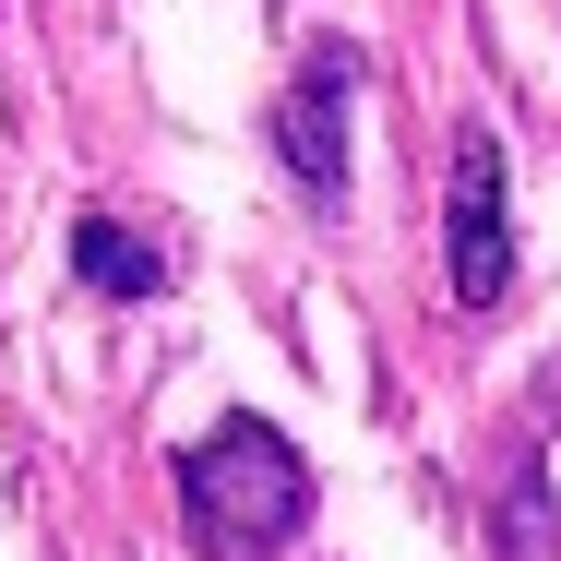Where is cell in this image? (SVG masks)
I'll use <instances>...</instances> for the list:
<instances>
[{
  "instance_id": "cell-3",
  "label": "cell",
  "mask_w": 561,
  "mask_h": 561,
  "mask_svg": "<svg viewBox=\"0 0 561 561\" xmlns=\"http://www.w3.org/2000/svg\"><path fill=\"white\" fill-rule=\"evenodd\" d=\"M346 96H358V36H311L287 96H275V156L299 168V192L323 216L346 204Z\"/></svg>"
},
{
  "instance_id": "cell-4",
  "label": "cell",
  "mask_w": 561,
  "mask_h": 561,
  "mask_svg": "<svg viewBox=\"0 0 561 561\" xmlns=\"http://www.w3.org/2000/svg\"><path fill=\"white\" fill-rule=\"evenodd\" d=\"M72 275H84L96 299H156V287H168V251H156L144 227H119V216H84L72 227Z\"/></svg>"
},
{
  "instance_id": "cell-2",
  "label": "cell",
  "mask_w": 561,
  "mask_h": 561,
  "mask_svg": "<svg viewBox=\"0 0 561 561\" xmlns=\"http://www.w3.org/2000/svg\"><path fill=\"white\" fill-rule=\"evenodd\" d=\"M443 287L454 311H502L514 287V168H502V131H454V180H443Z\"/></svg>"
},
{
  "instance_id": "cell-1",
  "label": "cell",
  "mask_w": 561,
  "mask_h": 561,
  "mask_svg": "<svg viewBox=\"0 0 561 561\" xmlns=\"http://www.w3.org/2000/svg\"><path fill=\"white\" fill-rule=\"evenodd\" d=\"M311 454L287 443L275 419H216L204 443L180 454V514L204 561H275L311 538Z\"/></svg>"
}]
</instances>
